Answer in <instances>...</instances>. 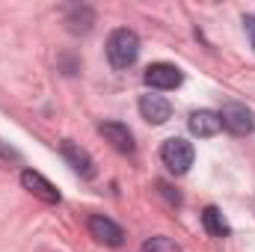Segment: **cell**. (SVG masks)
I'll return each instance as SVG.
<instances>
[{"mask_svg":"<svg viewBox=\"0 0 255 252\" xmlns=\"http://www.w3.org/2000/svg\"><path fill=\"white\" fill-rule=\"evenodd\" d=\"M136 57H139V39H136V33L128 30V27L113 30L110 39H107V60H110V65L116 71H125V68H130V65L136 63Z\"/></svg>","mask_w":255,"mask_h":252,"instance_id":"cell-1","label":"cell"},{"mask_svg":"<svg viewBox=\"0 0 255 252\" xmlns=\"http://www.w3.org/2000/svg\"><path fill=\"white\" fill-rule=\"evenodd\" d=\"M160 160H163V166H166L169 172L184 175L193 166V160H196V148H193V142H187V139L172 136V139H166V142L160 145Z\"/></svg>","mask_w":255,"mask_h":252,"instance_id":"cell-2","label":"cell"},{"mask_svg":"<svg viewBox=\"0 0 255 252\" xmlns=\"http://www.w3.org/2000/svg\"><path fill=\"white\" fill-rule=\"evenodd\" d=\"M142 80H145V86L166 92V89L181 86L184 74H181V68H178V65H172V63H154V65H148V68H145Z\"/></svg>","mask_w":255,"mask_h":252,"instance_id":"cell-3","label":"cell"},{"mask_svg":"<svg viewBox=\"0 0 255 252\" xmlns=\"http://www.w3.org/2000/svg\"><path fill=\"white\" fill-rule=\"evenodd\" d=\"M220 122L223 127L229 130V133H235V136H247V133H253V113L244 107V104H238V101H229L223 110H220Z\"/></svg>","mask_w":255,"mask_h":252,"instance_id":"cell-4","label":"cell"},{"mask_svg":"<svg viewBox=\"0 0 255 252\" xmlns=\"http://www.w3.org/2000/svg\"><path fill=\"white\" fill-rule=\"evenodd\" d=\"M89 235H92L98 244H104V247H122V241H125L122 226L113 223V220L104 217V214H92V217H89Z\"/></svg>","mask_w":255,"mask_h":252,"instance_id":"cell-5","label":"cell"},{"mask_svg":"<svg viewBox=\"0 0 255 252\" xmlns=\"http://www.w3.org/2000/svg\"><path fill=\"white\" fill-rule=\"evenodd\" d=\"M21 187L30 190L36 199H42V202H48V205H57L63 196H60V190L54 187L42 172H36V169H24L21 172Z\"/></svg>","mask_w":255,"mask_h":252,"instance_id":"cell-6","label":"cell"},{"mask_svg":"<svg viewBox=\"0 0 255 252\" xmlns=\"http://www.w3.org/2000/svg\"><path fill=\"white\" fill-rule=\"evenodd\" d=\"M139 113H142V119L148 122V125H163V122H169V116H172V104L163 98V95H142L139 98Z\"/></svg>","mask_w":255,"mask_h":252,"instance_id":"cell-7","label":"cell"},{"mask_svg":"<svg viewBox=\"0 0 255 252\" xmlns=\"http://www.w3.org/2000/svg\"><path fill=\"white\" fill-rule=\"evenodd\" d=\"M98 133L116 148V151H122V154H133V133L128 130V125H122V122H101L98 125Z\"/></svg>","mask_w":255,"mask_h":252,"instance_id":"cell-8","label":"cell"},{"mask_svg":"<svg viewBox=\"0 0 255 252\" xmlns=\"http://www.w3.org/2000/svg\"><path fill=\"white\" fill-rule=\"evenodd\" d=\"M60 151H63V157L68 160V166H71L80 178H95V160L89 157V151H83L80 145H74V142H68V139L60 145Z\"/></svg>","mask_w":255,"mask_h":252,"instance_id":"cell-9","label":"cell"},{"mask_svg":"<svg viewBox=\"0 0 255 252\" xmlns=\"http://www.w3.org/2000/svg\"><path fill=\"white\" fill-rule=\"evenodd\" d=\"M65 30L71 33V36H86L89 30H92V24H95V12L89 9V6H80V3H74V6H68L65 9Z\"/></svg>","mask_w":255,"mask_h":252,"instance_id":"cell-10","label":"cell"},{"mask_svg":"<svg viewBox=\"0 0 255 252\" xmlns=\"http://www.w3.org/2000/svg\"><path fill=\"white\" fill-rule=\"evenodd\" d=\"M190 133L193 136H199V139H208V136H217L220 130H223V122H220V113H214V110H196L190 113Z\"/></svg>","mask_w":255,"mask_h":252,"instance_id":"cell-11","label":"cell"},{"mask_svg":"<svg viewBox=\"0 0 255 252\" xmlns=\"http://www.w3.org/2000/svg\"><path fill=\"white\" fill-rule=\"evenodd\" d=\"M202 226H205V232H208L211 238H229V235H232L229 220H226L223 211L214 208V205H208V208L202 211Z\"/></svg>","mask_w":255,"mask_h":252,"instance_id":"cell-12","label":"cell"},{"mask_svg":"<svg viewBox=\"0 0 255 252\" xmlns=\"http://www.w3.org/2000/svg\"><path fill=\"white\" fill-rule=\"evenodd\" d=\"M139 252H181V247H178L172 238L157 235V238H148V241L142 244V250H139Z\"/></svg>","mask_w":255,"mask_h":252,"instance_id":"cell-13","label":"cell"},{"mask_svg":"<svg viewBox=\"0 0 255 252\" xmlns=\"http://www.w3.org/2000/svg\"><path fill=\"white\" fill-rule=\"evenodd\" d=\"M244 27H247L250 42H253V48H255V15H244Z\"/></svg>","mask_w":255,"mask_h":252,"instance_id":"cell-14","label":"cell"}]
</instances>
